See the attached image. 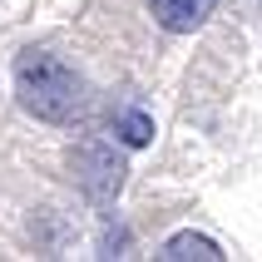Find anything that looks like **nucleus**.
<instances>
[{
    "label": "nucleus",
    "mask_w": 262,
    "mask_h": 262,
    "mask_svg": "<svg viewBox=\"0 0 262 262\" xmlns=\"http://www.w3.org/2000/svg\"><path fill=\"white\" fill-rule=\"evenodd\" d=\"M15 99L45 124H74L89 114V84L45 50H25L15 59Z\"/></svg>",
    "instance_id": "f257e3e1"
},
{
    "label": "nucleus",
    "mask_w": 262,
    "mask_h": 262,
    "mask_svg": "<svg viewBox=\"0 0 262 262\" xmlns=\"http://www.w3.org/2000/svg\"><path fill=\"white\" fill-rule=\"evenodd\" d=\"M114 129L124 134V144H148V134H154V119L139 114V109H129V114L114 119Z\"/></svg>",
    "instance_id": "39448f33"
},
{
    "label": "nucleus",
    "mask_w": 262,
    "mask_h": 262,
    "mask_svg": "<svg viewBox=\"0 0 262 262\" xmlns=\"http://www.w3.org/2000/svg\"><path fill=\"white\" fill-rule=\"evenodd\" d=\"M148 10H154V20H159L163 30L193 35V30L213 15V0H148Z\"/></svg>",
    "instance_id": "7ed1b4c3"
},
{
    "label": "nucleus",
    "mask_w": 262,
    "mask_h": 262,
    "mask_svg": "<svg viewBox=\"0 0 262 262\" xmlns=\"http://www.w3.org/2000/svg\"><path fill=\"white\" fill-rule=\"evenodd\" d=\"M70 173L94 203H109V198H119V188H124V159H119L109 144H99V139H89V144H79L70 154Z\"/></svg>",
    "instance_id": "f03ea898"
},
{
    "label": "nucleus",
    "mask_w": 262,
    "mask_h": 262,
    "mask_svg": "<svg viewBox=\"0 0 262 262\" xmlns=\"http://www.w3.org/2000/svg\"><path fill=\"white\" fill-rule=\"evenodd\" d=\"M159 257H168V262H183V257L218 262V257H223V248L213 243V237H203V233H178V237H168V243H163V252H159Z\"/></svg>",
    "instance_id": "20e7f679"
}]
</instances>
